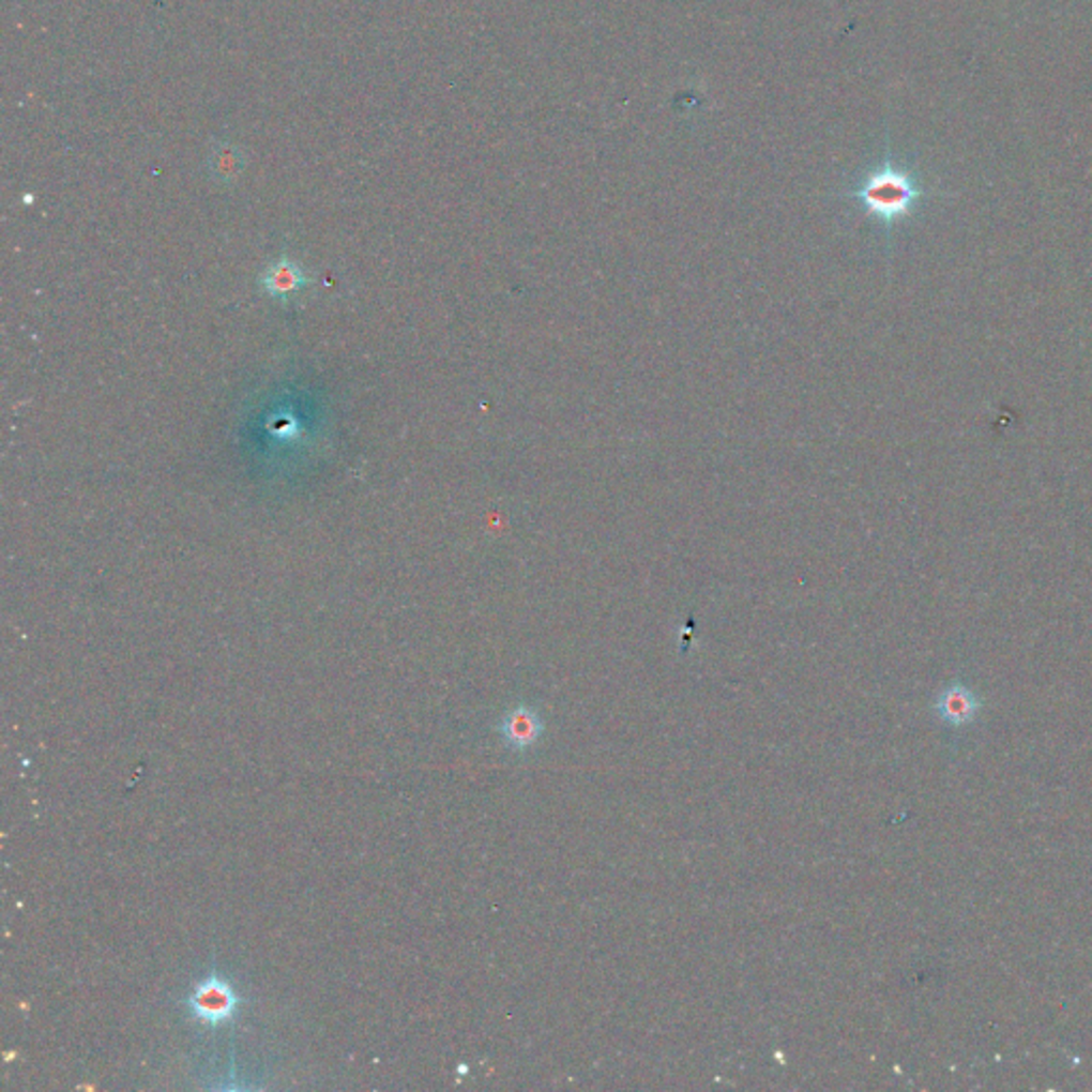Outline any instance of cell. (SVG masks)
Segmentation results:
<instances>
[{
  "instance_id": "277c9868",
  "label": "cell",
  "mask_w": 1092,
  "mask_h": 1092,
  "mask_svg": "<svg viewBox=\"0 0 1092 1092\" xmlns=\"http://www.w3.org/2000/svg\"><path fill=\"white\" fill-rule=\"evenodd\" d=\"M307 275L301 270V266H297L294 261L290 259H279L272 263L263 275L259 279L261 288L275 299H286L290 294H294L297 290H301L303 286H307Z\"/></svg>"
},
{
  "instance_id": "7a4b0ae2",
  "label": "cell",
  "mask_w": 1092,
  "mask_h": 1092,
  "mask_svg": "<svg viewBox=\"0 0 1092 1092\" xmlns=\"http://www.w3.org/2000/svg\"><path fill=\"white\" fill-rule=\"evenodd\" d=\"M188 1007L197 1020L216 1027L236 1014L238 997L225 980L212 975L195 988L188 999Z\"/></svg>"
},
{
  "instance_id": "5b68a950",
  "label": "cell",
  "mask_w": 1092,
  "mask_h": 1092,
  "mask_svg": "<svg viewBox=\"0 0 1092 1092\" xmlns=\"http://www.w3.org/2000/svg\"><path fill=\"white\" fill-rule=\"evenodd\" d=\"M977 709H980L977 698L960 685L945 689L937 702V711H939L941 719H945L954 726H962V724L971 722L975 717Z\"/></svg>"
},
{
  "instance_id": "6da1fadb",
  "label": "cell",
  "mask_w": 1092,
  "mask_h": 1092,
  "mask_svg": "<svg viewBox=\"0 0 1092 1092\" xmlns=\"http://www.w3.org/2000/svg\"><path fill=\"white\" fill-rule=\"evenodd\" d=\"M849 197L855 199L868 216L883 225H892L915 208L922 199V188L911 173L898 169L890 158H885V163L870 171L849 193Z\"/></svg>"
},
{
  "instance_id": "3957f363",
  "label": "cell",
  "mask_w": 1092,
  "mask_h": 1092,
  "mask_svg": "<svg viewBox=\"0 0 1092 1092\" xmlns=\"http://www.w3.org/2000/svg\"><path fill=\"white\" fill-rule=\"evenodd\" d=\"M543 730H545L543 719L539 717V713L534 709H530L526 704H519L517 709H513L500 724L502 739L506 741V745L511 749H517V752L532 747L541 739Z\"/></svg>"
}]
</instances>
